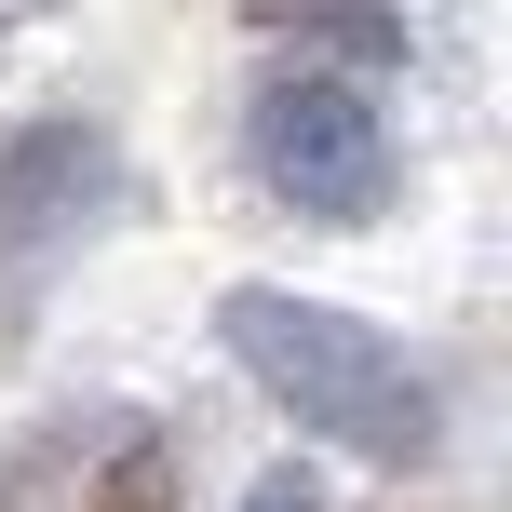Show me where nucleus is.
<instances>
[{
	"label": "nucleus",
	"mask_w": 512,
	"mask_h": 512,
	"mask_svg": "<svg viewBox=\"0 0 512 512\" xmlns=\"http://www.w3.org/2000/svg\"><path fill=\"white\" fill-rule=\"evenodd\" d=\"M216 337L243 351V378L270 391L297 432L351 445V459H391V472L432 459L445 405H432V378H418L378 324H351V310H324V297H283V283H243V297L216 310Z\"/></svg>",
	"instance_id": "1"
},
{
	"label": "nucleus",
	"mask_w": 512,
	"mask_h": 512,
	"mask_svg": "<svg viewBox=\"0 0 512 512\" xmlns=\"http://www.w3.org/2000/svg\"><path fill=\"white\" fill-rule=\"evenodd\" d=\"M243 162H256V189H270V203L337 216V230H364V216L391 203L378 95H364V81H337V68H310V54L256 81V108H243Z\"/></svg>",
	"instance_id": "2"
},
{
	"label": "nucleus",
	"mask_w": 512,
	"mask_h": 512,
	"mask_svg": "<svg viewBox=\"0 0 512 512\" xmlns=\"http://www.w3.org/2000/svg\"><path fill=\"white\" fill-rule=\"evenodd\" d=\"M95 216H122V149L95 122H14L0 135V256H68Z\"/></svg>",
	"instance_id": "3"
},
{
	"label": "nucleus",
	"mask_w": 512,
	"mask_h": 512,
	"mask_svg": "<svg viewBox=\"0 0 512 512\" xmlns=\"http://www.w3.org/2000/svg\"><path fill=\"white\" fill-rule=\"evenodd\" d=\"M243 27H270V41L297 54H337V68H405V0H243Z\"/></svg>",
	"instance_id": "4"
},
{
	"label": "nucleus",
	"mask_w": 512,
	"mask_h": 512,
	"mask_svg": "<svg viewBox=\"0 0 512 512\" xmlns=\"http://www.w3.org/2000/svg\"><path fill=\"white\" fill-rule=\"evenodd\" d=\"M243 512H324V486H310V472H256Z\"/></svg>",
	"instance_id": "5"
}]
</instances>
